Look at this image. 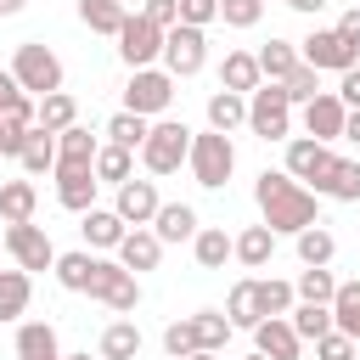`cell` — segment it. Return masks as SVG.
Instances as JSON below:
<instances>
[{
    "mask_svg": "<svg viewBox=\"0 0 360 360\" xmlns=\"http://www.w3.org/2000/svg\"><path fill=\"white\" fill-rule=\"evenodd\" d=\"M253 202H259V214L276 236H298V231L321 225V197L304 180H292L287 169H264L253 180Z\"/></svg>",
    "mask_w": 360,
    "mask_h": 360,
    "instance_id": "obj_1",
    "label": "cell"
},
{
    "mask_svg": "<svg viewBox=\"0 0 360 360\" xmlns=\"http://www.w3.org/2000/svg\"><path fill=\"white\" fill-rule=\"evenodd\" d=\"M191 124L186 118H152V135H146V146L135 152L141 158V169L146 174H174L186 158H191Z\"/></svg>",
    "mask_w": 360,
    "mask_h": 360,
    "instance_id": "obj_2",
    "label": "cell"
},
{
    "mask_svg": "<svg viewBox=\"0 0 360 360\" xmlns=\"http://www.w3.org/2000/svg\"><path fill=\"white\" fill-rule=\"evenodd\" d=\"M186 169H191V180H197L202 191H219V186L236 174V146H231V135H219V129H197V135H191V158H186Z\"/></svg>",
    "mask_w": 360,
    "mask_h": 360,
    "instance_id": "obj_3",
    "label": "cell"
},
{
    "mask_svg": "<svg viewBox=\"0 0 360 360\" xmlns=\"http://www.w3.org/2000/svg\"><path fill=\"white\" fill-rule=\"evenodd\" d=\"M11 79L28 90V96H56L62 90V56L45 45V39H22L17 45V56H11Z\"/></svg>",
    "mask_w": 360,
    "mask_h": 360,
    "instance_id": "obj_4",
    "label": "cell"
},
{
    "mask_svg": "<svg viewBox=\"0 0 360 360\" xmlns=\"http://www.w3.org/2000/svg\"><path fill=\"white\" fill-rule=\"evenodd\" d=\"M96 304H107L112 315H135L141 309V276L124 270L118 259H101L96 253V270H90V287H84Z\"/></svg>",
    "mask_w": 360,
    "mask_h": 360,
    "instance_id": "obj_5",
    "label": "cell"
},
{
    "mask_svg": "<svg viewBox=\"0 0 360 360\" xmlns=\"http://www.w3.org/2000/svg\"><path fill=\"white\" fill-rule=\"evenodd\" d=\"M248 129L259 141H292V101L281 84H259L248 96Z\"/></svg>",
    "mask_w": 360,
    "mask_h": 360,
    "instance_id": "obj_6",
    "label": "cell"
},
{
    "mask_svg": "<svg viewBox=\"0 0 360 360\" xmlns=\"http://www.w3.org/2000/svg\"><path fill=\"white\" fill-rule=\"evenodd\" d=\"M169 101H174V73H163V68H141V73H129V84H124V112L163 118Z\"/></svg>",
    "mask_w": 360,
    "mask_h": 360,
    "instance_id": "obj_7",
    "label": "cell"
},
{
    "mask_svg": "<svg viewBox=\"0 0 360 360\" xmlns=\"http://www.w3.org/2000/svg\"><path fill=\"white\" fill-rule=\"evenodd\" d=\"M298 56H304L315 73H349V68H360V51H354L338 28H315V34H304V39H298Z\"/></svg>",
    "mask_w": 360,
    "mask_h": 360,
    "instance_id": "obj_8",
    "label": "cell"
},
{
    "mask_svg": "<svg viewBox=\"0 0 360 360\" xmlns=\"http://www.w3.org/2000/svg\"><path fill=\"white\" fill-rule=\"evenodd\" d=\"M118 56H124V68H129V73L158 68V62H163V28H152L141 11H129V22L118 28Z\"/></svg>",
    "mask_w": 360,
    "mask_h": 360,
    "instance_id": "obj_9",
    "label": "cell"
},
{
    "mask_svg": "<svg viewBox=\"0 0 360 360\" xmlns=\"http://www.w3.org/2000/svg\"><path fill=\"white\" fill-rule=\"evenodd\" d=\"M202 62H208V28H169L163 34V73H174V79H191V73H202Z\"/></svg>",
    "mask_w": 360,
    "mask_h": 360,
    "instance_id": "obj_10",
    "label": "cell"
},
{
    "mask_svg": "<svg viewBox=\"0 0 360 360\" xmlns=\"http://www.w3.org/2000/svg\"><path fill=\"white\" fill-rule=\"evenodd\" d=\"M6 253L17 259V270H56V242L45 236V225H6Z\"/></svg>",
    "mask_w": 360,
    "mask_h": 360,
    "instance_id": "obj_11",
    "label": "cell"
},
{
    "mask_svg": "<svg viewBox=\"0 0 360 360\" xmlns=\"http://www.w3.org/2000/svg\"><path fill=\"white\" fill-rule=\"evenodd\" d=\"M343 124H349V107L338 101V90H321V96L304 107V135H309V141H321V146L343 141Z\"/></svg>",
    "mask_w": 360,
    "mask_h": 360,
    "instance_id": "obj_12",
    "label": "cell"
},
{
    "mask_svg": "<svg viewBox=\"0 0 360 360\" xmlns=\"http://www.w3.org/2000/svg\"><path fill=\"white\" fill-rule=\"evenodd\" d=\"M158 208H163V197H158V180H124L118 186V197H112V214L135 231V225H152L158 219Z\"/></svg>",
    "mask_w": 360,
    "mask_h": 360,
    "instance_id": "obj_13",
    "label": "cell"
},
{
    "mask_svg": "<svg viewBox=\"0 0 360 360\" xmlns=\"http://www.w3.org/2000/svg\"><path fill=\"white\" fill-rule=\"evenodd\" d=\"M51 180H56V202L68 208V214H90L96 208V169H68V163H56L51 169Z\"/></svg>",
    "mask_w": 360,
    "mask_h": 360,
    "instance_id": "obj_14",
    "label": "cell"
},
{
    "mask_svg": "<svg viewBox=\"0 0 360 360\" xmlns=\"http://www.w3.org/2000/svg\"><path fill=\"white\" fill-rule=\"evenodd\" d=\"M253 354H264V360H298L304 354V338L292 332L287 315H270V321L253 326Z\"/></svg>",
    "mask_w": 360,
    "mask_h": 360,
    "instance_id": "obj_15",
    "label": "cell"
},
{
    "mask_svg": "<svg viewBox=\"0 0 360 360\" xmlns=\"http://www.w3.org/2000/svg\"><path fill=\"white\" fill-rule=\"evenodd\" d=\"M332 158H338V152L321 146V141H309V135H292V141H287V174L304 180V186H315V180L332 169Z\"/></svg>",
    "mask_w": 360,
    "mask_h": 360,
    "instance_id": "obj_16",
    "label": "cell"
},
{
    "mask_svg": "<svg viewBox=\"0 0 360 360\" xmlns=\"http://www.w3.org/2000/svg\"><path fill=\"white\" fill-rule=\"evenodd\" d=\"M79 236H84L90 253H118V242L129 236V225L112 208H90V214H79Z\"/></svg>",
    "mask_w": 360,
    "mask_h": 360,
    "instance_id": "obj_17",
    "label": "cell"
},
{
    "mask_svg": "<svg viewBox=\"0 0 360 360\" xmlns=\"http://www.w3.org/2000/svg\"><path fill=\"white\" fill-rule=\"evenodd\" d=\"M124 270H135V276H146V270H158V259H163V242H158V231L152 225H135L124 242H118V253H112Z\"/></svg>",
    "mask_w": 360,
    "mask_h": 360,
    "instance_id": "obj_18",
    "label": "cell"
},
{
    "mask_svg": "<svg viewBox=\"0 0 360 360\" xmlns=\"http://www.w3.org/2000/svg\"><path fill=\"white\" fill-rule=\"evenodd\" d=\"M321 202H360V163L354 158H332V169L309 186Z\"/></svg>",
    "mask_w": 360,
    "mask_h": 360,
    "instance_id": "obj_19",
    "label": "cell"
},
{
    "mask_svg": "<svg viewBox=\"0 0 360 360\" xmlns=\"http://www.w3.org/2000/svg\"><path fill=\"white\" fill-rule=\"evenodd\" d=\"M259 84H264V73H259V56H253V51H225V62H219V90L253 96Z\"/></svg>",
    "mask_w": 360,
    "mask_h": 360,
    "instance_id": "obj_20",
    "label": "cell"
},
{
    "mask_svg": "<svg viewBox=\"0 0 360 360\" xmlns=\"http://www.w3.org/2000/svg\"><path fill=\"white\" fill-rule=\"evenodd\" d=\"M152 231H158V242L169 248V242H191V236L202 231V219H197V208H191V202H163V208H158V219H152Z\"/></svg>",
    "mask_w": 360,
    "mask_h": 360,
    "instance_id": "obj_21",
    "label": "cell"
},
{
    "mask_svg": "<svg viewBox=\"0 0 360 360\" xmlns=\"http://www.w3.org/2000/svg\"><path fill=\"white\" fill-rule=\"evenodd\" d=\"M191 259H197L202 270H225V259H236V236H231L225 225H202V231L191 236Z\"/></svg>",
    "mask_w": 360,
    "mask_h": 360,
    "instance_id": "obj_22",
    "label": "cell"
},
{
    "mask_svg": "<svg viewBox=\"0 0 360 360\" xmlns=\"http://www.w3.org/2000/svg\"><path fill=\"white\" fill-rule=\"evenodd\" d=\"M253 56H259L264 84H287V79H292V68L304 62V56H298V39H270V45H259Z\"/></svg>",
    "mask_w": 360,
    "mask_h": 360,
    "instance_id": "obj_23",
    "label": "cell"
},
{
    "mask_svg": "<svg viewBox=\"0 0 360 360\" xmlns=\"http://www.w3.org/2000/svg\"><path fill=\"white\" fill-rule=\"evenodd\" d=\"M270 253H276V231H270L264 219L236 231V264H242V270H264V264H270Z\"/></svg>",
    "mask_w": 360,
    "mask_h": 360,
    "instance_id": "obj_24",
    "label": "cell"
},
{
    "mask_svg": "<svg viewBox=\"0 0 360 360\" xmlns=\"http://www.w3.org/2000/svg\"><path fill=\"white\" fill-rule=\"evenodd\" d=\"M225 315H231V326H259L264 321V304H259V276H242L231 292H225Z\"/></svg>",
    "mask_w": 360,
    "mask_h": 360,
    "instance_id": "obj_25",
    "label": "cell"
},
{
    "mask_svg": "<svg viewBox=\"0 0 360 360\" xmlns=\"http://www.w3.org/2000/svg\"><path fill=\"white\" fill-rule=\"evenodd\" d=\"M96 354H101V360H135V354H141V326H135L129 315L107 321V326H101V343H96Z\"/></svg>",
    "mask_w": 360,
    "mask_h": 360,
    "instance_id": "obj_26",
    "label": "cell"
},
{
    "mask_svg": "<svg viewBox=\"0 0 360 360\" xmlns=\"http://www.w3.org/2000/svg\"><path fill=\"white\" fill-rule=\"evenodd\" d=\"M17 360H62L56 326L51 321H22L17 326Z\"/></svg>",
    "mask_w": 360,
    "mask_h": 360,
    "instance_id": "obj_27",
    "label": "cell"
},
{
    "mask_svg": "<svg viewBox=\"0 0 360 360\" xmlns=\"http://www.w3.org/2000/svg\"><path fill=\"white\" fill-rule=\"evenodd\" d=\"M96 152H101V141L84 124H73V129L56 135V163H68V169H96Z\"/></svg>",
    "mask_w": 360,
    "mask_h": 360,
    "instance_id": "obj_28",
    "label": "cell"
},
{
    "mask_svg": "<svg viewBox=\"0 0 360 360\" xmlns=\"http://www.w3.org/2000/svg\"><path fill=\"white\" fill-rule=\"evenodd\" d=\"M34 208H39V186L34 180H6L0 186V219L6 225H28Z\"/></svg>",
    "mask_w": 360,
    "mask_h": 360,
    "instance_id": "obj_29",
    "label": "cell"
},
{
    "mask_svg": "<svg viewBox=\"0 0 360 360\" xmlns=\"http://www.w3.org/2000/svg\"><path fill=\"white\" fill-rule=\"evenodd\" d=\"M17 163H22V174H51V169H56V135L34 124V129L22 135V152H17Z\"/></svg>",
    "mask_w": 360,
    "mask_h": 360,
    "instance_id": "obj_30",
    "label": "cell"
},
{
    "mask_svg": "<svg viewBox=\"0 0 360 360\" xmlns=\"http://www.w3.org/2000/svg\"><path fill=\"white\" fill-rule=\"evenodd\" d=\"M79 22H84L90 34H112V39H118V28L129 22V6H124V0H79Z\"/></svg>",
    "mask_w": 360,
    "mask_h": 360,
    "instance_id": "obj_31",
    "label": "cell"
},
{
    "mask_svg": "<svg viewBox=\"0 0 360 360\" xmlns=\"http://www.w3.org/2000/svg\"><path fill=\"white\" fill-rule=\"evenodd\" d=\"M34 298V276L28 270H0V321H22Z\"/></svg>",
    "mask_w": 360,
    "mask_h": 360,
    "instance_id": "obj_32",
    "label": "cell"
},
{
    "mask_svg": "<svg viewBox=\"0 0 360 360\" xmlns=\"http://www.w3.org/2000/svg\"><path fill=\"white\" fill-rule=\"evenodd\" d=\"M242 124H248V96H236V90H214V96H208V129L231 135V129H242Z\"/></svg>",
    "mask_w": 360,
    "mask_h": 360,
    "instance_id": "obj_33",
    "label": "cell"
},
{
    "mask_svg": "<svg viewBox=\"0 0 360 360\" xmlns=\"http://www.w3.org/2000/svg\"><path fill=\"white\" fill-rule=\"evenodd\" d=\"M292 248H298V259H304L309 270H326V264L338 259V236H332L326 225H309V231H298V236H292Z\"/></svg>",
    "mask_w": 360,
    "mask_h": 360,
    "instance_id": "obj_34",
    "label": "cell"
},
{
    "mask_svg": "<svg viewBox=\"0 0 360 360\" xmlns=\"http://www.w3.org/2000/svg\"><path fill=\"white\" fill-rule=\"evenodd\" d=\"M90 270H96V253L90 248H73V253H56V270L51 276H56L62 292H84L90 287Z\"/></svg>",
    "mask_w": 360,
    "mask_h": 360,
    "instance_id": "obj_35",
    "label": "cell"
},
{
    "mask_svg": "<svg viewBox=\"0 0 360 360\" xmlns=\"http://www.w3.org/2000/svg\"><path fill=\"white\" fill-rule=\"evenodd\" d=\"M101 135H107L112 146H124V152H141L146 135H152V118H141V112H112Z\"/></svg>",
    "mask_w": 360,
    "mask_h": 360,
    "instance_id": "obj_36",
    "label": "cell"
},
{
    "mask_svg": "<svg viewBox=\"0 0 360 360\" xmlns=\"http://www.w3.org/2000/svg\"><path fill=\"white\" fill-rule=\"evenodd\" d=\"M96 180L101 186H124V180H135V152H124V146H112V141H101V152H96Z\"/></svg>",
    "mask_w": 360,
    "mask_h": 360,
    "instance_id": "obj_37",
    "label": "cell"
},
{
    "mask_svg": "<svg viewBox=\"0 0 360 360\" xmlns=\"http://www.w3.org/2000/svg\"><path fill=\"white\" fill-rule=\"evenodd\" d=\"M287 321H292V332H298L304 343H321L326 332H338V326H332V304H292Z\"/></svg>",
    "mask_w": 360,
    "mask_h": 360,
    "instance_id": "obj_38",
    "label": "cell"
},
{
    "mask_svg": "<svg viewBox=\"0 0 360 360\" xmlns=\"http://www.w3.org/2000/svg\"><path fill=\"white\" fill-rule=\"evenodd\" d=\"M191 326H197V349H208V354H219V349L231 343V332H236L225 309H197V315H191Z\"/></svg>",
    "mask_w": 360,
    "mask_h": 360,
    "instance_id": "obj_39",
    "label": "cell"
},
{
    "mask_svg": "<svg viewBox=\"0 0 360 360\" xmlns=\"http://www.w3.org/2000/svg\"><path fill=\"white\" fill-rule=\"evenodd\" d=\"M73 124H79V101H73L68 90H56V96H45V101H39V129L62 135V129H73Z\"/></svg>",
    "mask_w": 360,
    "mask_h": 360,
    "instance_id": "obj_40",
    "label": "cell"
},
{
    "mask_svg": "<svg viewBox=\"0 0 360 360\" xmlns=\"http://www.w3.org/2000/svg\"><path fill=\"white\" fill-rule=\"evenodd\" d=\"M292 292H298V304H332L338 298V276L332 270H298V281H292Z\"/></svg>",
    "mask_w": 360,
    "mask_h": 360,
    "instance_id": "obj_41",
    "label": "cell"
},
{
    "mask_svg": "<svg viewBox=\"0 0 360 360\" xmlns=\"http://www.w3.org/2000/svg\"><path fill=\"white\" fill-rule=\"evenodd\" d=\"M332 326L360 338V281H338V298H332Z\"/></svg>",
    "mask_w": 360,
    "mask_h": 360,
    "instance_id": "obj_42",
    "label": "cell"
},
{
    "mask_svg": "<svg viewBox=\"0 0 360 360\" xmlns=\"http://www.w3.org/2000/svg\"><path fill=\"white\" fill-rule=\"evenodd\" d=\"M259 304H264V321H270V315H292L298 292H292V281H276V276H264V281H259Z\"/></svg>",
    "mask_w": 360,
    "mask_h": 360,
    "instance_id": "obj_43",
    "label": "cell"
},
{
    "mask_svg": "<svg viewBox=\"0 0 360 360\" xmlns=\"http://www.w3.org/2000/svg\"><path fill=\"white\" fill-rule=\"evenodd\" d=\"M163 354H169V360L197 354V326H191V315H180V321H169V326H163Z\"/></svg>",
    "mask_w": 360,
    "mask_h": 360,
    "instance_id": "obj_44",
    "label": "cell"
},
{
    "mask_svg": "<svg viewBox=\"0 0 360 360\" xmlns=\"http://www.w3.org/2000/svg\"><path fill=\"white\" fill-rule=\"evenodd\" d=\"M281 90H287V101H292V107H309V101L321 96V73H315L309 62H298V68H292V79H287Z\"/></svg>",
    "mask_w": 360,
    "mask_h": 360,
    "instance_id": "obj_45",
    "label": "cell"
},
{
    "mask_svg": "<svg viewBox=\"0 0 360 360\" xmlns=\"http://www.w3.org/2000/svg\"><path fill=\"white\" fill-rule=\"evenodd\" d=\"M264 17V0H219V22L225 28H253Z\"/></svg>",
    "mask_w": 360,
    "mask_h": 360,
    "instance_id": "obj_46",
    "label": "cell"
},
{
    "mask_svg": "<svg viewBox=\"0 0 360 360\" xmlns=\"http://www.w3.org/2000/svg\"><path fill=\"white\" fill-rule=\"evenodd\" d=\"M315 360H360V343H354L349 332H326V338L315 343Z\"/></svg>",
    "mask_w": 360,
    "mask_h": 360,
    "instance_id": "obj_47",
    "label": "cell"
},
{
    "mask_svg": "<svg viewBox=\"0 0 360 360\" xmlns=\"http://www.w3.org/2000/svg\"><path fill=\"white\" fill-rule=\"evenodd\" d=\"M141 17L169 34V28H180V0H141Z\"/></svg>",
    "mask_w": 360,
    "mask_h": 360,
    "instance_id": "obj_48",
    "label": "cell"
},
{
    "mask_svg": "<svg viewBox=\"0 0 360 360\" xmlns=\"http://www.w3.org/2000/svg\"><path fill=\"white\" fill-rule=\"evenodd\" d=\"M180 22H186V28H208V22H219V0H180Z\"/></svg>",
    "mask_w": 360,
    "mask_h": 360,
    "instance_id": "obj_49",
    "label": "cell"
},
{
    "mask_svg": "<svg viewBox=\"0 0 360 360\" xmlns=\"http://www.w3.org/2000/svg\"><path fill=\"white\" fill-rule=\"evenodd\" d=\"M338 101L354 112L360 107V68H349V73H338Z\"/></svg>",
    "mask_w": 360,
    "mask_h": 360,
    "instance_id": "obj_50",
    "label": "cell"
},
{
    "mask_svg": "<svg viewBox=\"0 0 360 360\" xmlns=\"http://www.w3.org/2000/svg\"><path fill=\"white\" fill-rule=\"evenodd\" d=\"M338 34H343V39H349V45L360 51V6H349V11L338 17Z\"/></svg>",
    "mask_w": 360,
    "mask_h": 360,
    "instance_id": "obj_51",
    "label": "cell"
},
{
    "mask_svg": "<svg viewBox=\"0 0 360 360\" xmlns=\"http://www.w3.org/2000/svg\"><path fill=\"white\" fill-rule=\"evenodd\" d=\"M287 6H292V11H304V17H315V11H326L332 0H287Z\"/></svg>",
    "mask_w": 360,
    "mask_h": 360,
    "instance_id": "obj_52",
    "label": "cell"
},
{
    "mask_svg": "<svg viewBox=\"0 0 360 360\" xmlns=\"http://www.w3.org/2000/svg\"><path fill=\"white\" fill-rule=\"evenodd\" d=\"M343 141H354V146H360V107L349 112V124H343Z\"/></svg>",
    "mask_w": 360,
    "mask_h": 360,
    "instance_id": "obj_53",
    "label": "cell"
},
{
    "mask_svg": "<svg viewBox=\"0 0 360 360\" xmlns=\"http://www.w3.org/2000/svg\"><path fill=\"white\" fill-rule=\"evenodd\" d=\"M17 90H22V84L11 79V68H0V101H6V96H17Z\"/></svg>",
    "mask_w": 360,
    "mask_h": 360,
    "instance_id": "obj_54",
    "label": "cell"
},
{
    "mask_svg": "<svg viewBox=\"0 0 360 360\" xmlns=\"http://www.w3.org/2000/svg\"><path fill=\"white\" fill-rule=\"evenodd\" d=\"M22 6H28V0H0V17H17Z\"/></svg>",
    "mask_w": 360,
    "mask_h": 360,
    "instance_id": "obj_55",
    "label": "cell"
},
{
    "mask_svg": "<svg viewBox=\"0 0 360 360\" xmlns=\"http://www.w3.org/2000/svg\"><path fill=\"white\" fill-rule=\"evenodd\" d=\"M186 360H219V354H208V349H197V354H186Z\"/></svg>",
    "mask_w": 360,
    "mask_h": 360,
    "instance_id": "obj_56",
    "label": "cell"
},
{
    "mask_svg": "<svg viewBox=\"0 0 360 360\" xmlns=\"http://www.w3.org/2000/svg\"><path fill=\"white\" fill-rule=\"evenodd\" d=\"M0 146H6V124H0Z\"/></svg>",
    "mask_w": 360,
    "mask_h": 360,
    "instance_id": "obj_57",
    "label": "cell"
},
{
    "mask_svg": "<svg viewBox=\"0 0 360 360\" xmlns=\"http://www.w3.org/2000/svg\"><path fill=\"white\" fill-rule=\"evenodd\" d=\"M73 360H90V354H73ZM96 360H101V354H96Z\"/></svg>",
    "mask_w": 360,
    "mask_h": 360,
    "instance_id": "obj_58",
    "label": "cell"
},
{
    "mask_svg": "<svg viewBox=\"0 0 360 360\" xmlns=\"http://www.w3.org/2000/svg\"><path fill=\"white\" fill-rule=\"evenodd\" d=\"M248 360H264V354H248Z\"/></svg>",
    "mask_w": 360,
    "mask_h": 360,
    "instance_id": "obj_59",
    "label": "cell"
},
{
    "mask_svg": "<svg viewBox=\"0 0 360 360\" xmlns=\"http://www.w3.org/2000/svg\"><path fill=\"white\" fill-rule=\"evenodd\" d=\"M62 360H73V354H62Z\"/></svg>",
    "mask_w": 360,
    "mask_h": 360,
    "instance_id": "obj_60",
    "label": "cell"
},
{
    "mask_svg": "<svg viewBox=\"0 0 360 360\" xmlns=\"http://www.w3.org/2000/svg\"><path fill=\"white\" fill-rule=\"evenodd\" d=\"M354 343H360V338H354Z\"/></svg>",
    "mask_w": 360,
    "mask_h": 360,
    "instance_id": "obj_61",
    "label": "cell"
},
{
    "mask_svg": "<svg viewBox=\"0 0 360 360\" xmlns=\"http://www.w3.org/2000/svg\"><path fill=\"white\" fill-rule=\"evenodd\" d=\"M124 6H129V0H124Z\"/></svg>",
    "mask_w": 360,
    "mask_h": 360,
    "instance_id": "obj_62",
    "label": "cell"
}]
</instances>
